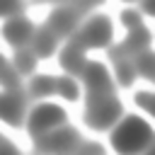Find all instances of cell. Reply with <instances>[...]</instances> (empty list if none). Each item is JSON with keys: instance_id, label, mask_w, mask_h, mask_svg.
<instances>
[{"instance_id": "6da1fadb", "label": "cell", "mask_w": 155, "mask_h": 155, "mask_svg": "<svg viewBox=\"0 0 155 155\" xmlns=\"http://www.w3.org/2000/svg\"><path fill=\"white\" fill-rule=\"evenodd\" d=\"M150 136H153V131H150L148 121H143L138 116H126L111 131V145L121 153H136L150 143Z\"/></svg>"}, {"instance_id": "7a4b0ae2", "label": "cell", "mask_w": 155, "mask_h": 155, "mask_svg": "<svg viewBox=\"0 0 155 155\" xmlns=\"http://www.w3.org/2000/svg\"><path fill=\"white\" fill-rule=\"evenodd\" d=\"M109 39H111V22L107 15L92 17L82 29H75L70 34V44L80 48H99V46H107Z\"/></svg>"}, {"instance_id": "ac0fdd59", "label": "cell", "mask_w": 155, "mask_h": 155, "mask_svg": "<svg viewBox=\"0 0 155 155\" xmlns=\"http://www.w3.org/2000/svg\"><path fill=\"white\" fill-rule=\"evenodd\" d=\"M2 85H5V90H12V87L22 85L19 82V73H15L10 63H2Z\"/></svg>"}, {"instance_id": "e0dca14e", "label": "cell", "mask_w": 155, "mask_h": 155, "mask_svg": "<svg viewBox=\"0 0 155 155\" xmlns=\"http://www.w3.org/2000/svg\"><path fill=\"white\" fill-rule=\"evenodd\" d=\"M56 92H58L61 97L75 102V99H78V82H75L70 75H63V78L56 80Z\"/></svg>"}, {"instance_id": "8fae6325", "label": "cell", "mask_w": 155, "mask_h": 155, "mask_svg": "<svg viewBox=\"0 0 155 155\" xmlns=\"http://www.w3.org/2000/svg\"><path fill=\"white\" fill-rule=\"evenodd\" d=\"M31 44H34V53L39 56V58H46V56H51L53 51H56V44H58V34L46 24V27H39L36 31H34V39H31Z\"/></svg>"}, {"instance_id": "ba28073f", "label": "cell", "mask_w": 155, "mask_h": 155, "mask_svg": "<svg viewBox=\"0 0 155 155\" xmlns=\"http://www.w3.org/2000/svg\"><path fill=\"white\" fill-rule=\"evenodd\" d=\"M29 97H24V87H12V90H5L2 99H0V114L2 119L10 124V126H22L24 121V104H27Z\"/></svg>"}, {"instance_id": "9c48e42d", "label": "cell", "mask_w": 155, "mask_h": 155, "mask_svg": "<svg viewBox=\"0 0 155 155\" xmlns=\"http://www.w3.org/2000/svg\"><path fill=\"white\" fill-rule=\"evenodd\" d=\"M34 24L29 22V19H24V17H12V19H7L5 22V27H2V34H5V39L12 44V46H17V48H22L27 41H31L34 39Z\"/></svg>"}, {"instance_id": "5b68a950", "label": "cell", "mask_w": 155, "mask_h": 155, "mask_svg": "<svg viewBox=\"0 0 155 155\" xmlns=\"http://www.w3.org/2000/svg\"><path fill=\"white\" fill-rule=\"evenodd\" d=\"M63 124H65V111L58 104H46L44 102V104H36L31 109L27 128H29L31 136H39V133H46V131H51L56 126H63Z\"/></svg>"}, {"instance_id": "52a82bcc", "label": "cell", "mask_w": 155, "mask_h": 155, "mask_svg": "<svg viewBox=\"0 0 155 155\" xmlns=\"http://www.w3.org/2000/svg\"><path fill=\"white\" fill-rule=\"evenodd\" d=\"M92 5L90 2H82V5H63V7H56L51 15H48V27L58 34V36H70L75 29H78V22H80V15L87 12Z\"/></svg>"}, {"instance_id": "ffe728a7", "label": "cell", "mask_w": 155, "mask_h": 155, "mask_svg": "<svg viewBox=\"0 0 155 155\" xmlns=\"http://www.w3.org/2000/svg\"><path fill=\"white\" fill-rule=\"evenodd\" d=\"M133 99H136V104L143 107L145 111H153V94H150V92H138Z\"/></svg>"}, {"instance_id": "30bf717a", "label": "cell", "mask_w": 155, "mask_h": 155, "mask_svg": "<svg viewBox=\"0 0 155 155\" xmlns=\"http://www.w3.org/2000/svg\"><path fill=\"white\" fill-rule=\"evenodd\" d=\"M58 61H61V65H63V70L68 73V75H80L82 73V68H85V48H80V46H75V44H68L63 51H61V56H58Z\"/></svg>"}, {"instance_id": "7c38bea8", "label": "cell", "mask_w": 155, "mask_h": 155, "mask_svg": "<svg viewBox=\"0 0 155 155\" xmlns=\"http://www.w3.org/2000/svg\"><path fill=\"white\" fill-rule=\"evenodd\" d=\"M121 46H124V51H126V56H136V53H140V51H148V46H150V31L140 24V27H136V29H131V34L126 36V41H121Z\"/></svg>"}, {"instance_id": "277c9868", "label": "cell", "mask_w": 155, "mask_h": 155, "mask_svg": "<svg viewBox=\"0 0 155 155\" xmlns=\"http://www.w3.org/2000/svg\"><path fill=\"white\" fill-rule=\"evenodd\" d=\"M80 78L85 80V87H87V99H85V104L114 94V82L109 80V73H107V68H104L102 63L87 61L85 68H82V73H80Z\"/></svg>"}, {"instance_id": "9a60e30c", "label": "cell", "mask_w": 155, "mask_h": 155, "mask_svg": "<svg viewBox=\"0 0 155 155\" xmlns=\"http://www.w3.org/2000/svg\"><path fill=\"white\" fill-rule=\"evenodd\" d=\"M34 65H36V53L29 51V48H17V53H15V70L19 75H29L34 70Z\"/></svg>"}, {"instance_id": "4fadbf2b", "label": "cell", "mask_w": 155, "mask_h": 155, "mask_svg": "<svg viewBox=\"0 0 155 155\" xmlns=\"http://www.w3.org/2000/svg\"><path fill=\"white\" fill-rule=\"evenodd\" d=\"M53 92H56V80L51 75H36V78H31L29 99H39V97H46V94H53Z\"/></svg>"}, {"instance_id": "5bb4252c", "label": "cell", "mask_w": 155, "mask_h": 155, "mask_svg": "<svg viewBox=\"0 0 155 155\" xmlns=\"http://www.w3.org/2000/svg\"><path fill=\"white\" fill-rule=\"evenodd\" d=\"M116 65V82L121 87H131L133 85V78H136V65H133V58H121L114 63Z\"/></svg>"}, {"instance_id": "d6986e66", "label": "cell", "mask_w": 155, "mask_h": 155, "mask_svg": "<svg viewBox=\"0 0 155 155\" xmlns=\"http://www.w3.org/2000/svg\"><path fill=\"white\" fill-rule=\"evenodd\" d=\"M121 22H124L128 29L140 27V15H138V10H124V12H121Z\"/></svg>"}, {"instance_id": "44dd1931", "label": "cell", "mask_w": 155, "mask_h": 155, "mask_svg": "<svg viewBox=\"0 0 155 155\" xmlns=\"http://www.w3.org/2000/svg\"><path fill=\"white\" fill-rule=\"evenodd\" d=\"M22 10H24V2H15V5H10V7L5 10V17H7V19H12V15H17V17H19V12H22Z\"/></svg>"}, {"instance_id": "8992f818", "label": "cell", "mask_w": 155, "mask_h": 155, "mask_svg": "<svg viewBox=\"0 0 155 155\" xmlns=\"http://www.w3.org/2000/svg\"><path fill=\"white\" fill-rule=\"evenodd\" d=\"M34 145H36V150H78L80 138L73 126L63 124L61 128H51L46 133L34 136Z\"/></svg>"}, {"instance_id": "2e32d148", "label": "cell", "mask_w": 155, "mask_h": 155, "mask_svg": "<svg viewBox=\"0 0 155 155\" xmlns=\"http://www.w3.org/2000/svg\"><path fill=\"white\" fill-rule=\"evenodd\" d=\"M153 53L150 51H140L133 56V65H136V73H140L143 78L148 80H155V68H153Z\"/></svg>"}, {"instance_id": "3957f363", "label": "cell", "mask_w": 155, "mask_h": 155, "mask_svg": "<svg viewBox=\"0 0 155 155\" xmlns=\"http://www.w3.org/2000/svg\"><path fill=\"white\" fill-rule=\"evenodd\" d=\"M121 111H124L121 102L111 94V97H104V99L85 104V124L90 128H94V131H104V128H111L119 121Z\"/></svg>"}, {"instance_id": "7402d4cb", "label": "cell", "mask_w": 155, "mask_h": 155, "mask_svg": "<svg viewBox=\"0 0 155 155\" xmlns=\"http://www.w3.org/2000/svg\"><path fill=\"white\" fill-rule=\"evenodd\" d=\"M78 150L80 153H102V145L99 143H82V145H78Z\"/></svg>"}]
</instances>
